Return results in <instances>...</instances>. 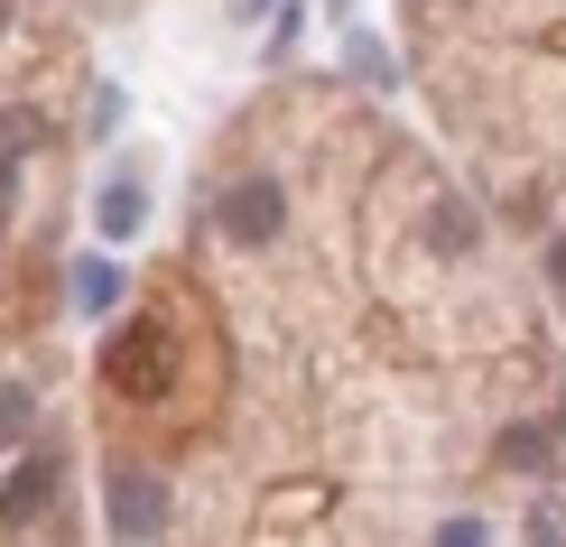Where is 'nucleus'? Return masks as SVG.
<instances>
[{
    "label": "nucleus",
    "mask_w": 566,
    "mask_h": 547,
    "mask_svg": "<svg viewBox=\"0 0 566 547\" xmlns=\"http://www.w3.org/2000/svg\"><path fill=\"white\" fill-rule=\"evenodd\" d=\"M103 380L122 399H168V380H177V344H168V325L158 316H130L122 335L103 344Z\"/></svg>",
    "instance_id": "nucleus-1"
},
{
    "label": "nucleus",
    "mask_w": 566,
    "mask_h": 547,
    "mask_svg": "<svg viewBox=\"0 0 566 547\" xmlns=\"http://www.w3.org/2000/svg\"><path fill=\"white\" fill-rule=\"evenodd\" d=\"M103 519H112V538L149 547L158 529H168V483H158L149 464H112L103 473Z\"/></svg>",
    "instance_id": "nucleus-2"
},
{
    "label": "nucleus",
    "mask_w": 566,
    "mask_h": 547,
    "mask_svg": "<svg viewBox=\"0 0 566 547\" xmlns=\"http://www.w3.org/2000/svg\"><path fill=\"white\" fill-rule=\"evenodd\" d=\"M214 223H223V242H242V251L279 242V223H289V196H279V177H232V186H223V204H214Z\"/></svg>",
    "instance_id": "nucleus-3"
},
{
    "label": "nucleus",
    "mask_w": 566,
    "mask_h": 547,
    "mask_svg": "<svg viewBox=\"0 0 566 547\" xmlns=\"http://www.w3.org/2000/svg\"><path fill=\"white\" fill-rule=\"evenodd\" d=\"M46 502H56V455H19L10 483H0V529H29Z\"/></svg>",
    "instance_id": "nucleus-4"
},
{
    "label": "nucleus",
    "mask_w": 566,
    "mask_h": 547,
    "mask_svg": "<svg viewBox=\"0 0 566 547\" xmlns=\"http://www.w3.org/2000/svg\"><path fill=\"white\" fill-rule=\"evenodd\" d=\"M139 213H149V196H139V177H112L103 196H93V223H103L112 242H130V232H139Z\"/></svg>",
    "instance_id": "nucleus-5"
},
{
    "label": "nucleus",
    "mask_w": 566,
    "mask_h": 547,
    "mask_svg": "<svg viewBox=\"0 0 566 547\" xmlns=\"http://www.w3.org/2000/svg\"><path fill=\"white\" fill-rule=\"evenodd\" d=\"M75 306L84 316H112V306H122V270H112V260H75Z\"/></svg>",
    "instance_id": "nucleus-6"
},
{
    "label": "nucleus",
    "mask_w": 566,
    "mask_h": 547,
    "mask_svg": "<svg viewBox=\"0 0 566 547\" xmlns=\"http://www.w3.org/2000/svg\"><path fill=\"white\" fill-rule=\"evenodd\" d=\"M428 547H492V538H483V519H474V511H455V519H437V538H428Z\"/></svg>",
    "instance_id": "nucleus-7"
},
{
    "label": "nucleus",
    "mask_w": 566,
    "mask_h": 547,
    "mask_svg": "<svg viewBox=\"0 0 566 547\" xmlns=\"http://www.w3.org/2000/svg\"><path fill=\"white\" fill-rule=\"evenodd\" d=\"M530 547H566V502H538L530 511Z\"/></svg>",
    "instance_id": "nucleus-8"
},
{
    "label": "nucleus",
    "mask_w": 566,
    "mask_h": 547,
    "mask_svg": "<svg viewBox=\"0 0 566 547\" xmlns=\"http://www.w3.org/2000/svg\"><path fill=\"white\" fill-rule=\"evenodd\" d=\"M46 122H38V112H0V158H19V149H29V139H38Z\"/></svg>",
    "instance_id": "nucleus-9"
},
{
    "label": "nucleus",
    "mask_w": 566,
    "mask_h": 547,
    "mask_svg": "<svg viewBox=\"0 0 566 547\" xmlns=\"http://www.w3.org/2000/svg\"><path fill=\"white\" fill-rule=\"evenodd\" d=\"M112 122H122V93H112V84H93V112H84V130H93V139H103Z\"/></svg>",
    "instance_id": "nucleus-10"
},
{
    "label": "nucleus",
    "mask_w": 566,
    "mask_h": 547,
    "mask_svg": "<svg viewBox=\"0 0 566 547\" xmlns=\"http://www.w3.org/2000/svg\"><path fill=\"white\" fill-rule=\"evenodd\" d=\"M19 427H29V390H0V445H19Z\"/></svg>",
    "instance_id": "nucleus-11"
},
{
    "label": "nucleus",
    "mask_w": 566,
    "mask_h": 547,
    "mask_svg": "<svg viewBox=\"0 0 566 547\" xmlns=\"http://www.w3.org/2000/svg\"><path fill=\"white\" fill-rule=\"evenodd\" d=\"M502 455H511V464H548V436H538V427H521V436H511Z\"/></svg>",
    "instance_id": "nucleus-12"
},
{
    "label": "nucleus",
    "mask_w": 566,
    "mask_h": 547,
    "mask_svg": "<svg viewBox=\"0 0 566 547\" xmlns=\"http://www.w3.org/2000/svg\"><path fill=\"white\" fill-rule=\"evenodd\" d=\"M548 278H557V288H566V232H557V242H548Z\"/></svg>",
    "instance_id": "nucleus-13"
},
{
    "label": "nucleus",
    "mask_w": 566,
    "mask_h": 547,
    "mask_svg": "<svg viewBox=\"0 0 566 547\" xmlns=\"http://www.w3.org/2000/svg\"><path fill=\"white\" fill-rule=\"evenodd\" d=\"M10 196H19V168H10V158H0V213H10Z\"/></svg>",
    "instance_id": "nucleus-14"
}]
</instances>
